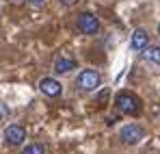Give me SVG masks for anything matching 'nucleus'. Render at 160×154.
Wrapping results in <instances>:
<instances>
[{"label": "nucleus", "instance_id": "f8f14e48", "mask_svg": "<svg viewBox=\"0 0 160 154\" xmlns=\"http://www.w3.org/2000/svg\"><path fill=\"white\" fill-rule=\"evenodd\" d=\"M58 2H61L63 7H72V4H76L78 0H58Z\"/></svg>", "mask_w": 160, "mask_h": 154}, {"label": "nucleus", "instance_id": "0eeeda50", "mask_svg": "<svg viewBox=\"0 0 160 154\" xmlns=\"http://www.w3.org/2000/svg\"><path fill=\"white\" fill-rule=\"evenodd\" d=\"M39 89H41L43 96H50V98L61 96V91H63V87H61V82H58L56 78H43V80L39 82Z\"/></svg>", "mask_w": 160, "mask_h": 154}, {"label": "nucleus", "instance_id": "f257e3e1", "mask_svg": "<svg viewBox=\"0 0 160 154\" xmlns=\"http://www.w3.org/2000/svg\"><path fill=\"white\" fill-rule=\"evenodd\" d=\"M115 104H117V109H119L121 113H126V115H138V113H141V100H138L134 93H128V91L117 93Z\"/></svg>", "mask_w": 160, "mask_h": 154}, {"label": "nucleus", "instance_id": "9b49d317", "mask_svg": "<svg viewBox=\"0 0 160 154\" xmlns=\"http://www.w3.org/2000/svg\"><path fill=\"white\" fill-rule=\"evenodd\" d=\"M7 115H9V111H7V106H4V104H0V117L4 119Z\"/></svg>", "mask_w": 160, "mask_h": 154}, {"label": "nucleus", "instance_id": "1a4fd4ad", "mask_svg": "<svg viewBox=\"0 0 160 154\" xmlns=\"http://www.w3.org/2000/svg\"><path fill=\"white\" fill-rule=\"evenodd\" d=\"M143 59L154 65H160V46H147L143 50Z\"/></svg>", "mask_w": 160, "mask_h": 154}, {"label": "nucleus", "instance_id": "6e6552de", "mask_svg": "<svg viewBox=\"0 0 160 154\" xmlns=\"http://www.w3.org/2000/svg\"><path fill=\"white\" fill-rule=\"evenodd\" d=\"M72 70H76V59H72V56H61V59H56V63H54V72H56V74H67V72H72Z\"/></svg>", "mask_w": 160, "mask_h": 154}, {"label": "nucleus", "instance_id": "7ed1b4c3", "mask_svg": "<svg viewBox=\"0 0 160 154\" xmlns=\"http://www.w3.org/2000/svg\"><path fill=\"white\" fill-rule=\"evenodd\" d=\"M76 24H78V30L84 35H95L100 30V20L93 13H80Z\"/></svg>", "mask_w": 160, "mask_h": 154}, {"label": "nucleus", "instance_id": "39448f33", "mask_svg": "<svg viewBox=\"0 0 160 154\" xmlns=\"http://www.w3.org/2000/svg\"><path fill=\"white\" fill-rule=\"evenodd\" d=\"M4 139H7V143H9V146L18 148V146H22V143L26 141V128H24V126L13 124V126H9V128L4 130Z\"/></svg>", "mask_w": 160, "mask_h": 154}, {"label": "nucleus", "instance_id": "ddd939ff", "mask_svg": "<svg viewBox=\"0 0 160 154\" xmlns=\"http://www.w3.org/2000/svg\"><path fill=\"white\" fill-rule=\"evenodd\" d=\"M30 4H35V7H39V4H43V0H28Z\"/></svg>", "mask_w": 160, "mask_h": 154}, {"label": "nucleus", "instance_id": "9d476101", "mask_svg": "<svg viewBox=\"0 0 160 154\" xmlns=\"http://www.w3.org/2000/svg\"><path fill=\"white\" fill-rule=\"evenodd\" d=\"M22 154H43V146L41 143H30L22 150Z\"/></svg>", "mask_w": 160, "mask_h": 154}, {"label": "nucleus", "instance_id": "4468645a", "mask_svg": "<svg viewBox=\"0 0 160 154\" xmlns=\"http://www.w3.org/2000/svg\"><path fill=\"white\" fill-rule=\"evenodd\" d=\"M158 33H160V26H158Z\"/></svg>", "mask_w": 160, "mask_h": 154}, {"label": "nucleus", "instance_id": "f03ea898", "mask_svg": "<svg viewBox=\"0 0 160 154\" xmlns=\"http://www.w3.org/2000/svg\"><path fill=\"white\" fill-rule=\"evenodd\" d=\"M102 82V76L95 72V70H82L76 78V85H78L82 91H95Z\"/></svg>", "mask_w": 160, "mask_h": 154}, {"label": "nucleus", "instance_id": "423d86ee", "mask_svg": "<svg viewBox=\"0 0 160 154\" xmlns=\"http://www.w3.org/2000/svg\"><path fill=\"white\" fill-rule=\"evenodd\" d=\"M149 46V35L145 28H136L132 33V39H130V48L134 52H143L145 48Z\"/></svg>", "mask_w": 160, "mask_h": 154}, {"label": "nucleus", "instance_id": "20e7f679", "mask_svg": "<svg viewBox=\"0 0 160 154\" xmlns=\"http://www.w3.org/2000/svg\"><path fill=\"white\" fill-rule=\"evenodd\" d=\"M143 128L138 126V124H126L123 128L119 130V137H121V141L123 143H128V146H134V143H138L141 139H143Z\"/></svg>", "mask_w": 160, "mask_h": 154}]
</instances>
